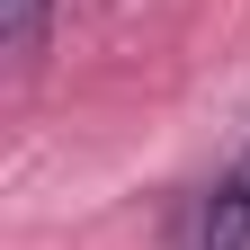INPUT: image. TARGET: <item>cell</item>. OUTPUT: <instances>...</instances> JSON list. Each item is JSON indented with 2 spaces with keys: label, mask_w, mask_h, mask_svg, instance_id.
Segmentation results:
<instances>
[{
  "label": "cell",
  "mask_w": 250,
  "mask_h": 250,
  "mask_svg": "<svg viewBox=\"0 0 250 250\" xmlns=\"http://www.w3.org/2000/svg\"><path fill=\"white\" fill-rule=\"evenodd\" d=\"M45 18H54V0H0V54H9L18 72L45 54Z\"/></svg>",
  "instance_id": "obj_2"
},
{
  "label": "cell",
  "mask_w": 250,
  "mask_h": 250,
  "mask_svg": "<svg viewBox=\"0 0 250 250\" xmlns=\"http://www.w3.org/2000/svg\"><path fill=\"white\" fill-rule=\"evenodd\" d=\"M188 250H250V170H232L214 197H197Z\"/></svg>",
  "instance_id": "obj_1"
},
{
  "label": "cell",
  "mask_w": 250,
  "mask_h": 250,
  "mask_svg": "<svg viewBox=\"0 0 250 250\" xmlns=\"http://www.w3.org/2000/svg\"><path fill=\"white\" fill-rule=\"evenodd\" d=\"M241 170H250V161H241Z\"/></svg>",
  "instance_id": "obj_3"
}]
</instances>
